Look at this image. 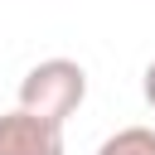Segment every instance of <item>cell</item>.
Masks as SVG:
<instances>
[{
    "mask_svg": "<svg viewBox=\"0 0 155 155\" xmlns=\"http://www.w3.org/2000/svg\"><path fill=\"white\" fill-rule=\"evenodd\" d=\"M0 155H63V126L24 107L0 111Z\"/></svg>",
    "mask_w": 155,
    "mask_h": 155,
    "instance_id": "7a4b0ae2",
    "label": "cell"
},
{
    "mask_svg": "<svg viewBox=\"0 0 155 155\" xmlns=\"http://www.w3.org/2000/svg\"><path fill=\"white\" fill-rule=\"evenodd\" d=\"M140 92H145V107L155 111V58L145 63V73H140Z\"/></svg>",
    "mask_w": 155,
    "mask_h": 155,
    "instance_id": "277c9868",
    "label": "cell"
},
{
    "mask_svg": "<svg viewBox=\"0 0 155 155\" xmlns=\"http://www.w3.org/2000/svg\"><path fill=\"white\" fill-rule=\"evenodd\" d=\"M97 155H155V126H121L97 145Z\"/></svg>",
    "mask_w": 155,
    "mask_h": 155,
    "instance_id": "3957f363",
    "label": "cell"
},
{
    "mask_svg": "<svg viewBox=\"0 0 155 155\" xmlns=\"http://www.w3.org/2000/svg\"><path fill=\"white\" fill-rule=\"evenodd\" d=\"M82 102H87V68L73 58H44L19 82V107L53 126H63Z\"/></svg>",
    "mask_w": 155,
    "mask_h": 155,
    "instance_id": "6da1fadb",
    "label": "cell"
}]
</instances>
